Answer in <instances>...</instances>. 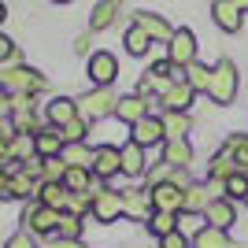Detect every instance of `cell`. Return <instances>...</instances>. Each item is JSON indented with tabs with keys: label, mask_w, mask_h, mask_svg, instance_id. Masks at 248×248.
Here are the masks:
<instances>
[{
	"label": "cell",
	"mask_w": 248,
	"mask_h": 248,
	"mask_svg": "<svg viewBox=\"0 0 248 248\" xmlns=\"http://www.w3.org/2000/svg\"><path fill=\"white\" fill-rule=\"evenodd\" d=\"M197 100V89L189 82H174L163 93V111H189V104Z\"/></svg>",
	"instance_id": "obj_17"
},
{
	"label": "cell",
	"mask_w": 248,
	"mask_h": 248,
	"mask_svg": "<svg viewBox=\"0 0 248 248\" xmlns=\"http://www.w3.org/2000/svg\"><path fill=\"white\" fill-rule=\"evenodd\" d=\"M56 4H71V0H56Z\"/></svg>",
	"instance_id": "obj_45"
},
{
	"label": "cell",
	"mask_w": 248,
	"mask_h": 248,
	"mask_svg": "<svg viewBox=\"0 0 248 248\" xmlns=\"http://www.w3.org/2000/svg\"><path fill=\"white\" fill-rule=\"evenodd\" d=\"M8 60H15V41L0 33V63H8Z\"/></svg>",
	"instance_id": "obj_40"
},
{
	"label": "cell",
	"mask_w": 248,
	"mask_h": 248,
	"mask_svg": "<svg viewBox=\"0 0 248 248\" xmlns=\"http://www.w3.org/2000/svg\"><path fill=\"white\" fill-rule=\"evenodd\" d=\"M211 200L215 197H211L207 182H193V186H186V207H182V211H200V215H204Z\"/></svg>",
	"instance_id": "obj_27"
},
{
	"label": "cell",
	"mask_w": 248,
	"mask_h": 248,
	"mask_svg": "<svg viewBox=\"0 0 248 248\" xmlns=\"http://www.w3.org/2000/svg\"><path fill=\"white\" fill-rule=\"evenodd\" d=\"M134 130V137L130 141H137L141 148H152V145H163L167 141V130H163V119H155V115H145L137 126H130Z\"/></svg>",
	"instance_id": "obj_10"
},
{
	"label": "cell",
	"mask_w": 248,
	"mask_h": 248,
	"mask_svg": "<svg viewBox=\"0 0 248 248\" xmlns=\"http://www.w3.org/2000/svg\"><path fill=\"white\" fill-rule=\"evenodd\" d=\"M163 163L174 167V170H189V163H193V145H189L186 137L163 141Z\"/></svg>",
	"instance_id": "obj_16"
},
{
	"label": "cell",
	"mask_w": 248,
	"mask_h": 248,
	"mask_svg": "<svg viewBox=\"0 0 248 248\" xmlns=\"http://www.w3.org/2000/svg\"><path fill=\"white\" fill-rule=\"evenodd\" d=\"M163 130H167V141H178V137L189 134V126H193V115L189 111H163Z\"/></svg>",
	"instance_id": "obj_26"
},
{
	"label": "cell",
	"mask_w": 248,
	"mask_h": 248,
	"mask_svg": "<svg viewBox=\"0 0 248 248\" xmlns=\"http://www.w3.org/2000/svg\"><path fill=\"white\" fill-rule=\"evenodd\" d=\"M237 8H241V11H245V8H248V0H237Z\"/></svg>",
	"instance_id": "obj_44"
},
{
	"label": "cell",
	"mask_w": 248,
	"mask_h": 248,
	"mask_svg": "<svg viewBox=\"0 0 248 248\" xmlns=\"http://www.w3.org/2000/svg\"><path fill=\"white\" fill-rule=\"evenodd\" d=\"M33 155H37V141H33V134H19L15 141H11V159H19V163H30Z\"/></svg>",
	"instance_id": "obj_30"
},
{
	"label": "cell",
	"mask_w": 248,
	"mask_h": 248,
	"mask_svg": "<svg viewBox=\"0 0 248 248\" xmlns=\"http://www.w3.org/2000/svg\"><path fill=\"white\" fill-rule=\"evenodd\" d=\"M193 248H237L233 237H230V230H218V226H204L193 237Z\"/></svg>",
	"instance_id": "obj_23"
},
{
	"label": "cell",
	"mask_w": 248,
	"mask_h": 248,
	"mask_svg": "<svg viewBox=\"0 0 248 248\" xmlns=\"http://www.w3.org/2000/svg\"><path fill=\"white\" fill-rule=\"evenodd\" d=\"M60 215H63V211H52V207H45L41 200H37V204H26L22 222H26V230H30V233H56Z\"/></svg>",
	"instance_id": "obj_5"
},
{
	"label": "cell",
	"mask_w": 248,
	"mask_h": 248,
	"mask_svg": "<svg viewBox=\"0 0 248 248\" xmlns=\"http://www.w3.org/2000/svg\"><path fill=\"white\" fill-rule=\"evenodd\" d=\"M123 174V152L115 145H100L93 152V178H100V182H108V178Z\"/></svg>",
	"instance_id": "obj_8"
},
{
	"label": "cell",
	"mask_w": 248,
	"mask_h": 248,
	"mask_svg": "<svg viewBox=\"0 0 248 248\" xmlns=\"http://www.w3.org/2000/svg\"><path fill=\"white\" fill-rule=\"evenodd\" d=\"M93 218L96 222H119L123 218V193H115V189H100L93 197Z\"/></svg>",
	"instance_id": "obj_7"
},
{
	"label": "cell",
	"mask_w": 248,
	"mask_h": 248,
	"mask_svg": "<svg viewBox=\"0 0 248 248\" xmlns=\"http://www.w3.org/2000/svg\"><path fill=\"white\" fill-rule=\"evenodd\" d=\"M74 52H82V56H85V52H89V33H82V37L74 41Z\"/></svg>",
	"instance_id": "obj_42"
},
{
	"label": "cell",
	"mask_w": 248,
	"mask_h": 248,
	"mask_svg": "<svg viewBox=\"0 0 248 248\" xmlns=\"http://www.w3.org/2000/svg\"><path fill=\"white\" fill-rule=\"evenodd\" d=\"M230 174H237V159H233V152H215L211 155V163H207V178L211 182H226Z\"/></svg>",
	"instance_id": "obj_24"
},
{
	"label": "cell",
	"mask_w": 248,
	"mask_h": 248,
	"mask_svg": "<svg viewBox=\"0 0 248 248\" xmlns=\"http://www.w3.org/2000/svg\"><path fill=\"white\" fill-rule=\"evenodd\" d=\"M0 85L4 93H15V96H33L45 89V78L30 67H0Z\"/></svg>",
	"instance_id": "obj_3"
},
{
	"label": "cell",
	"mask_w": 248,
	"mask_h": 248,
	"mask_svg": "<svg viewBox=\"0 0 248 248\" xmlns=\"http://www.w3.org/2000/svg\"><path fill=\"white\" fill-rule=\"evenodd\" d=\"M207 226H218V230H230L233 222H237V207H233V200L230 197H218L207 204Z\"/></svg>",
	"instance_id": "obj_15"
},
{
	"label": "cell",
	"mask_w": 248,
	"mask_h": 248,
	"mask_svg": "<svg viewBox=\"0 0 248 248\" xmlns=\"http://www.w3.org/2000/svg\"><path fill=\"white\" fill-rule=\"evenodd\" d=\"M123 45H126V52H130V56H145L148 48H152V37H148L145 30H141V26H130V30H126V37H123Z\"/></svg>",
	"instance_id": "obj_28"
},
{
	"label": "cell",
	"mask_w": 248,
	"mask_h": 248,
	"mask_svg": "<svg viewBox=\"0 0 248 248\" xmlns=\"http://www.w3.org/2000/svg\"><path fill=\"white\" fill-rule=\"evenodd\" d=\"M33 141H37V155L41 159H52V155H60L63 152V134H60V126H41L37 134H33Z\"/></svg>",
	"instance_id": "obj_18"
},
{
	"label": "cell",
	"mask_w": 248,
	"mask_h": 248,
	"mask_svg": "<svg viewBox=\"0 0 248 248\" xmlns=\"http://www.w3.org/2000/svg\"><path fill=\"white\" fill-rule=\"evenodd\" d=\"M167 60L174 63V67H189V63H197V33L193 30H174V37L167 41Z\"/></svg>",
	"instance_id": "obj_4"
},
{
	"label": "cell",
	"mask_w": 248,
	"mask_h": 248,
	"mask_svg": "<svg viewBox=\"0 0 248 248\" xmlns=\"http://www.w3.org/2000/svg\"><path fill=\"white\" fill-rule=\"evenodd\" d=\"M226 152H233V159H237V170H245V174H248V137L233 134V137L226 141Z\"/></svg>",
	"instance_id": "obj_34"
},
{
	"label": "cell",
	"mask_w": 248,
	"mask_h": 248,
	"mask_svg": "<svg viewBox=\"0 0 248 248\" xmlns=\"http://www.w3.org/2000/svg\"><path fill=\"white\" fill-rule=\"evenodd\" d=\"M204 226H207V215H200V211H178V230L186 237H197Z\"/></svg>",
	"instance_id": "obj_31"
},
{
	"label": "cell",
	"mask_w": 248,
	"mask_h": 248,
	"mask_svg": "<svg viewBox=\"0 0 248 248\" xmlns=\"http://www.w3.org/2000/svg\"><path fill=\"white\" fill-rule=\"evenodd\" d=\"M159 248H189V237L182 233V230H174V233L159 237Z\"/></svg>",
	"instance_id": "obj_38"
},
{
	"label": "cell",
	"mask_w": 248,
	"mask_h": 248,
	"mask_svg": "<svg viewBox=\"0 0 248 248\" xmlns=\"http://www.w3.org/2000/svg\"><path fill=\"white\" fill-rule=\"evenodd\" d=\"M115 108H119V96L111 93V85H96L85 96H78V115L85 123H100V119L115 115Z\"/></svg>",
	"instance_id": "obj_2"
},
{
	"label": "cell",
	"mask_w": 248,
	"mask_h": 248,
	"mask_svg": "<svg viewBox=\"0 0 248 248\" xmlns=\"http://www.w3.org/2000/svg\"><path fill=\"white\" fill-rule=\"evenodd\" d=\"M56 237L78 241V237H82V218L71 215V211H63V215H60V226H56Z\"/></svg>",
	"instance_id": "obj_33"
},
{
	"label": "cell",
	"mask_w": 248,
	"mask_h": 248,
	"mask_svg": "<svg viewBox=\"0 0 248 248\" xmlns=\"http://www.w3.org/2000/svg\"><path fill=\"white\" fill-rule=\"evenodd\" d=\"M148 197H152V207H155V211H170V215H178V211L186 207V189H178L174 182L148 186Z\"/></svg>",
	"instance_id": "obj_6"
},
{
	"label": "cell",
	"mask_w": 248,
	"mask_h": 248,
	"mask_svg": "<svg viewBox=\"0 0 248 248\" xmlns=\"http://www.w3.org/2000/svg\"><path fill=\"white\" fill-rule=\"evenodd\" d=\"M123 215L137 218V222H148V218L155 215L148 189H126V193H123Z\"/></svg>",
	"instance_id": "obj_9"
},
{
	"label": "cell",
	"mask_w": 248,
	"mask_h": 248,
	"mask_svg": "<svg viewBox=\"0 0 248 248\" xmlns=\"http://www.w3.org/2000/svg\"><path fill=\"white\" fill-rule=\"evenodd\" d=\"M63 178H67V163H63L60 155L41 159V182H63Z\"/></svg>",
	"instance_id": "obj_35"
},
{
	"label": "cell",
	"mask_w": 248,
	"mask_h": 248,
	"mask_svg": "<svg viewBox=\"0 0 248 248\" xmlns=\"http://www.w3.org/2000/svg\"><path fill=\"white\" fill-rule=\"evenodd\" d=\"M145 226H148V233H155V237H167V233H174V230H178V215H170V211H155Z\"/></svg>",
	"instance_id": "obj_29"
},
{
	"label": "cell",
	"mask_w": 248,
	"mask_h": 248,
	"mask_svg": "<svg viewBox=\"0 0 248 248\" xmlns=\"http://www.w3.org/2000/svg\"><path fill=\"white\" fill-rule=\"evenodd\" d=\"M237 85H241L237 67H233L230 60H218L215 67H211V85H207V96H211V104L226 108V104H233V96H237Z\"/></svg>",
	"instance_id": "obj_1"
},
{
	"label": "cell",
	"mask_w": 248,
	"mask_h": 248,
	"mask_svg": "<svg viewBox=\"0 0 248 248\" xmlns=\"http://www.w3.org/2000/svg\"><path fill=\"white\" fill-rule=\"evenodd\" d=\"M115 115L123 119V123L137 126L145 115H152V108H148V100L141 93H130V96H119V108H115Z\"/></svg>",
	"instance_id": "obj_14"
},
{
	"label": "cell",
	"mask_w": 248,
	"mask_h": 248,
	"mask_svg": "<svg viewBox=\"0 0 248 248\" xmlns=\"http://www.w3.org/2000/svg\"><path fill=\"white\" fill-rule=\"evenodd\" d=\"M226 197L230 200H248V174L245 170H237V174L226 178Z\"/></svg>",
	"instance_id": "obj_37"
},
{
	"label": "cell",
	"mask_w": 248,
	"mask_h": 248,
	"mask_svg": "<svg viewBox=\"0 0 248 248\" xmlns=\"http://www.w3.org/2000/svg\"><path fill=\"white\" fill-rule=\"evenodd\" d=\"M48 248H82V245H78V241H67V237H56Z\"/></svg>",
	"instance_id": "obj_41"
},
{
	"label": "cell",
	"mask_w": 248,
	"mask_h": 248,
	"mask_svg": "<svg viewBox=\"0 0 248 248\" xmlns=\"http://www.w3.org/2000/svg\"><path fill=\"white\" fill-rule=\"evenodd\" d=\"M8 248H37V241L30 237V230H22V233H15V237L8 241Z\"/></svg>",
	"instance_id": "obj_39"
},
{
	"label": "cell",
	"mask_w": 248,
	"mask_h": 248,
	"mask_svg": "<svg viewBox=\"0 0 248 248\" xmlns=\"http://www.w3.org/2000/svg\"><path fill=\"white\" fill-rule=\"evenodd\" d=\"M119 11H123V0H100L93 11H89V30H108L115 19H119Z\"/></svg>",
	"instance_id": "obj_21"
},
{
	"label": "cell",
	"mask_w": 248,
	"mask_h": 248,
	"mask_svg": "<svg viewBox=\"0 0 248 248\" xmlns=\"http://www.w3.org/2000/svg\"><path fill=\"white\" fill-rule=\"evenodd\" d=\"M45 115H48V126H67L71 119H78V100H67V96H56V100H48Z\"/></svg>",
	"instance_id": "obj_22"
},
{
	"label": "cell",
	"mask_w": 248,
	"mask_h": 248,
	"mask_svg": "<svg viewBox=\"0 0 248 248\" xmlns=\"http://www.w3.org/2000/svg\"><path fill=\"white\" fill-rule=\"evenodd\" d=\"M134 22L152 37V41H170V37H174V26H170L163 15H155V11H137Z\"/></svg>",
	"instance_id": "obj_13"
},
{
	"label": "cell",
	"mask_w": 248,
	"mask_h": 248,
	"mask_svg": "<svg viewBox=\"0 0 248 248\" xmlns=\"http://www.w3.org/2000/svg\"><path fill=\"white\" fill-rule=\"evenodd\" d=\"M115 74H119V60L111 52H93L89 56V78H93V85H111Z\"/></svg>",
	"instance_id": "obj_12"
},
{
	"label": "cell",
	"mask_w": 248,
	"mask_h": 248,
	"mask_svg": "<svg viewBox=\"0 0 248 248\" xmlns=\"http://www.w3.org/2000/svg\"><path fill=\"white\" fill-rule=\"evenodd\" d=\"M245 207H248V200H245Z\"/></svg>",
	"instance_id": "obj_46"
},
{
	"label": "cell",
	"mask_w": 248,
	"mask_h": 248,
	"mask_svg": "<svg viewBox=\"0 0 248 248\" xmlns=\"http://www.w3.org/2000/svg\"><path fill=\"white\" fill-rule=\"evenodd\" d=\"M241 15H245V11L237 8V0H215V4H211V19H215L218 30H226V33L241 30V22H245Z\"/></svg>",
	"instance_id": "obj_11"
},
{
	"label": "cell",
	"mask_w": 248,
	"mask_h": 248,
	"mask_svg": "<svg viewBox=\"0 0 248 248\" xmlns=\"http://www.w3.org/2000/svg\"><path fill=\"white\" fill-rule=\"evenodd\" d=\"M8 19V8H4V0H0V22Z\"/></svg>",
	"instance_id": "obj_43"
},
{
	"label": "cell",
	"mask_w": 248,
	"mask_h": 248,
	"mask_svg": "<svg viewBox=\"0 0 248 248\" xmlns=\"http://www.w3.org/2000/svg\"><path fill=\"white\" fill-rule=\"evenodd\" d=\"M60 159L67 167H85V170H93V148L85 145V141H74V145H63Z\"/></svg>",
	"instance_id": "obj_25"
},
{
	"label": "cell",
	"mask_w": 248,
	"mask_h": 248,
	"mask_svg": "<svg viewBox=\"0 0 248 248\" xmlns=\"http://www.w3.org/2000/svg\"><path fill=\"white\" fill-rule=\"evenodd\" d=\"M119 152H123V174H126V178H141V174L148 170V163H145V148L137 145V141H126Z\"/></svg>",
	"instance_id": "obj_19"
},
{
	"label": "cell",
	"mask_w": 248,
	"mask_h": 248,
	"mask_svg": "<svg viewBox=\"0 0 248 248\" xmlns=\"http://www.w3.org/2000/svg\"><path fill=\"white\" fill-rule=\"evenodd\" d=\"M186 82L197 89V93H207V85H211V67L204 63H189L186 67Z\"/></svg>",
	"instance_id": "obj_32"
},
{
	"label": "cell",
	"mask_w": 248,
	"mask_h": 248,
	"mask_svg": "<svg viewBox=\"0 0 248 248\" xmlns=\"http://www.w3.org/2000/svg\"><path fill=\"white\" fill-rule=\"evenodd\" d=\"M37 200H41L45 207H52V211H67V204H71V189L63 186V182H41Z\"/></svg>",
	"instance_id": "obj_20"
},
{
	"label": "cell",
	"mask_w": 248,
	"mask_h": 248,
	"mask_svg": "<svg viewBox=\"0 0 248 248\" xmlns=\"http://www.w3.org/2000/svg\"><path fill=\"white\" fill-rule=\"evenodd\" d=\"M60 134H63V141H67V145H74V141H85V134H89V123L78 115V119H71L67 126H60Z\"/></svg>",
	"instance_id": "obj_36"
}]
</instances>
